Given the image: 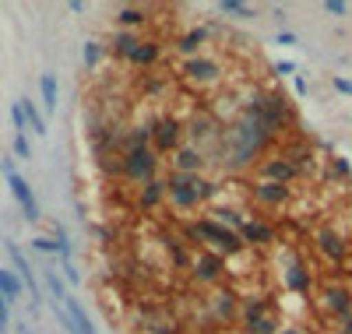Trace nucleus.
<instances>
[{"label":"nucleus","instance_id":"1","mask_svg":"<svg viewBox=\"0 0 352 334\" xmlns=\"http://www.w3.org/2000/svg\"><path fill=\"white\" fill-rule=\"evenodd\" d=\"M166 194H169V204L173 208H194V204H201L204 197L212 194V187L204 183V179H197L194 172H176L169 179Z\"/></svg>","mask_w":352,"mask_h":334},{"label":"nucleus","instance_id":"2","mask_svg":"<svg viewBox=\"0 0 352 334\" xmlns=\"http://www.w3.org/2000/svg\"><path fill=\"white\" fill-rule=\"evenodd\" d=\"M0 169H4V176H8V187H11L14 201L21 204L25 219H28V222H36V219H39V204H36V194H32V187H28V179L14 172V162H11V159L0 162Z\"/></svg>","mask_w":352,"mask_h":334},{"label":"nucleus","instance_id":"3","mask_svg":"<svg viewBox=\"0 0 352 334\" xmlns=\"http://www.w3.org/2000/svg\"><path fill=\"white\" fill-rule=\"evenodd\" d=\"M190 232H194V236H201V239H212L215 247H222V250H232V254L243 250V239H240L236 232H232V229H226L222 222H197Z\"/></svg>","mask_w":352,"mask_h":334},{"label":"nucleus","instance_id":"4","mask_svg":"<svg viewBox=\"0 0 352 334\" xmlns=\"http://www.w3.org/2000/svg\"><path fill=\"white\" fill-rule=\"evenodd\" d=\"M124 172L131 179H144V183H148V176L155 172V155L141 141H134V148L127 151V159H124Z\"/></svg>","mask_w":352,"mask_h":334},{"label":"nucleus","instance_id":"5","mask_svg":"<svg viewBox=\"0 0 352 334\" xmlns=\"http://www.w3.org/2000/svg\"><path fill=\"white\" fill-rule=\"evenodd\" d=\"M116 53L131 56L134 64H152V60L159 56V49L152 43H138L134 36H116Z\"/></svg>","mask_w":352,"mask_h":334},{"label":"nucleus","instance_id":"6","mask_svg":"<svg viewBox=\"0 0 352 334\" xmlns=\"http://www.w3.org/2000/svg\"><path fill=\"white\" fill-rule=\"evenodd\" d=\"M8 257H11V264H14V271H18V278L25 282L28 296L39 299V282H36V271H32V264L25 260V254L18 250V243H8Z\"/></svg>","mask_w":352,"mask_h":334},{"label":"nucleus","instance_id":"7","mask_svg":"<svg viewBox=\"0 0 352 334\" xmlns=\"http://www.w3.org/2000/svg\"><path fill=\"white\" fill-rule=\"evenodd\" d=\"M21 289H25V282L18 278V271L0 267V296H4V299L11 302V299H18V296H21Z\"/></svg>","mask_w":352,"mask_h":334},{"label":"nucleus","instance_id":"8","mask_svg":"<svg viewBox=\"0 0 352 334\" xmlns=\"http://www.w3.org/2000/svg\"><path fill=\"white\" fill-rule=\"evenodd\" d=\"M257 201L275 208V204L289 201V187H285V183H261V187H257Z\"/></svg>","mask_w":352,"mask_h":334},{"label":"nucleus","instance_id":"9","mask_svg":"<svg viewBox=\"0 0 352 334\" xmlns=\"http://www.w3.org/2000/svg\"><path fill=\"white\" fill-rule=\"evenodd\" d=\"M317 243H320V250H324L331 260H342L345 257V247H342V239L331 232V229H320L317 232Z\"/></svg>","mask_w":352,"mask_h":334},{"label":"nucleus","instance_id":"10","mask_svg":"<svg viewBox=\"0 0 352 334\" xmlns=\"http://www.w3.org/2000/svg\"><path fill=\"white\" fill-rule=\"evenodd\" d=\"M194 267H197V271H194L197 282H215V278L222 275V264H219L215 257H197V260H194Z\"/></svg>","mask_w":352,"mask_h":334},{"label":"nucleus","instance_id":"11","mask_svg":"<svg viewBox=\"0 0 352 334\" xmlns=\"http://www.w3.org/2000/svg\"><path fill=\"white\" fill-rule=\"evenodd\" d=\"M18 102H21V109H25L28 127H32L36 134H46V120H43V113L36 109V102H32V99H18Z\"/></svg>","mask_w":352,"mask_h":334},{"label":"nucleus","instance_id":"12","mask_svg":"<svg viewBox=\"0 0 352 334\" xmlns=\"http://www.w3.org/2000/svg\"><path fill=\"white\" fill-rule=\"evenodd\" d=\"M187 74H190L194 81H215V74H219V67L212 64V60H194V64L187 67Z\"/></svg>","mask_w":352,"mask_h":334},{"label":"nucleus","instance_id":"13","mask_svg":"<svg viewBox=\"0 0 352 334\" xmlns=\"http://www.w3.org/2000/svg\"><path fill=\"white\" fill-rule=\"evenodd\" d=\"M166 194V183H159V179H148V183L141 187V208H152L159 204V197Z\"/></svg>","mask_w":352,"mask_h":334},{"label":"nucleus","instance_id":"14","mask_svg":"<svg viewBox=\"0 0 352 334\" xmlns=\"http://www.w3.org/2000/svg\"><path fill=\"white\" fill-rule=\"evenodd\" d=\"M201 166V155H197V151H190V148H180V151H176V169H180V172H194Z\"/></svg>","mask_w":352,"mask_h":334},{"label":"nucleus","instance_id":"15","mask_svg":"<svg viewBox=\"0 0 352 334\" xmlns=\"http://www.w3.org/2000/svg\"><path fill=\"white\" fill-rule=\"evenodd\" d=\"M39 88H43V106L46 109H56V78L53 74H43Z\"/></svg>","mask_w":352,"mask_h":334},{"label":"nucleus","instance_id":"16","mask_svg":"<svg viewBox=\"0 0 352 334\" xmlns=\"http://www.w3.org/2000/svg\"><path fill=\"white\" fill-rule=\"evenodd\" d=\"M155 137H159V144H162V148H169V144H173V137H180V124L166 120V124H159V134H155Z\"/></svg>","mask_w":352,"mask_h":334},{"label":"nucleus","instance_id":"17","mask_svg":"<svg viewBox=\"0 0 352 334\" xmlns=\"http://www.w3.org/2000/svg\"><path fill=\"white\" fill-rule=\"evenodd\" d=\"M243 236L247 239H261V243H272V229L268 225H257V222H243Z\"/></svg>","mask_w":352,"mask_h":334},{"label":"nucleus","instance_id":"18","mask_svg":"<svg viewBox=\"0 0 352 334\" xmlns=\"http://www.w3.org/2000/svg\"><path fill=\"white\" fill-rule=\"evenodd\" d=\"M268 176H282V179H289L292 176V166L289 162H268V169H264Z\"/></svg>","mask_w":352,"mask_h":334},{"label":"nucleus","instance_id":"19","mask_svg":"<svg viewBox=\"0 0 352 334\" xmlns=\"http://www.w3.org/2000/svg\"><path fill=\"white\" fill-rule=\"evenodd\" d=\"M11 120H14L18 134H25V131H28V120H25V109H21V102H14V109H11Z\"/></svg>","mask_w":352,"mask_h":334},{"label":"nucleus","instance_id":"20","mask_svg":"<svg viewBox=\"0 0 352 334\" xmlns=\"http://www.w3.org/2000/svg\"><path fill=\"white\" fill-rule=\"evenodd\" d=\"M14 151H18L21 159H28V155H32V148H28V137H25V134H18V137H14Z\"/></svg>","mask_w":352,"mask_h":334},{"label":"nucleus","instance_id":"21","mask_svg":"<svg viewBox=\"0 0 352 334\" xmlns=\"http://www.w3.org/2000/svg\"><path fill=\"white\" fill-rule=\"evenodd\" d=\"M8 324H11V310H8V299L0 296V331H8Z\"/></svg>","mask_w":352,"mask_h":334},{"label":"nucleus","instance_id":"22","mask_svg":"<svg viewBox=\"0 0 352 334\" xmlns=\"http://www.w3.org/2000/svg\"><path fill=\"white\" fill-rule=\"evenodd\" d=\"M85 60H88V64H96V60H99V43H88L85 46Z\"/></svg>","mask_w":352,"mask_h":334},{"label":"nucleus","instance_id":"23","mask_svg":"<svg viewBox=\"0 0 352 334\" xmlns=\"http://www.w3.org/2000/svg\"><path fill=\"white\" fill-rule=\"evenodd\" d=\"M282 334H303V331H296V327H289V331H282Z\"/></svg>","mask_w":352,"mask_h":334},{"label":"nucleus","instance_id":"24","mask_svg":"<svg viewBox=\"0 0 352 334\" xmlns=\"http://www.w3.org/2000/svg\"><path fill=\"white\" fill-rule=\"evenodd\" d=\"M21 334H32V331H28V327H21Z\"/></svg>","mask_w":352,"mask_h":334}]
</instances>
